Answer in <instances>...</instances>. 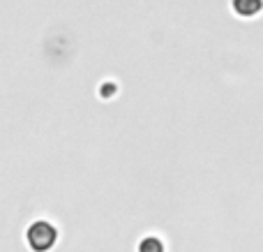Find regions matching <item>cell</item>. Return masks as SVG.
Masks as SVG:
<instances>
[{
  "mask_svg": "<svg viewBox=\"0 0 263 252\" xmlns=\"http://www.w3.org/2000/svg\"><path fill=\"white\" fill-rule=\"evenodd\" d=\"M58 241V231L49 222H35L28 229V243L35 252H46L53 248V243Z\"/></svg>",
  "mask_w": 263,
  "mask_h": 252,
  "instance_id": "cell-1",
  "label": "cell"
},
{
  "mask_svg": "<svg viewBox=\"0 0 263 252\" xmlns=\"http://www.w3.org/2000/svg\"><path fill=\"white\" fill-rule=\"evenodd\" d=\"M263 9V0H233V12L238 14V16H256Z\"/></svg>",
  "mask_w": 263,
  "mask_h": 252,
  "instance_id": "cell-2",
  "label": "cell"
},
{
  "mask_svg": "<svg viewBox=\"0 0 263 252\" xmlns=\"http://www.w3.org/2000/svg\"><path fill=\"white\" fill-rule=\"evenodd\" d=\"M141 252H164V248L157 239H148L141 243Z\"/></svg>",
  "mask_w": 263,
  "mask_h": 252,
  "instance_id": "cell-3",
  "label": "cell"
}]
</instances>
